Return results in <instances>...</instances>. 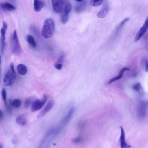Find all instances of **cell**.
<instances>
[{
	"label": "cell",
	"instance_id": "19",
	"mask_svg": "<svg viewBox=\"0 0 148 148\" xmlns=\"http://www.w3.org/2000/svg\"><path fill=\"white\" fill-rule=\"evenodd\" d=\"M132 88L134 90L140 94H143L144 93L143 88L139 82L135 84L133 86Z\"/></svg>",
	"mask_w": 148,
	"mask_h": 148
},
{
	"label": "cell",
	"instance_id": "32",
	"mask_svg": "<svg viewBox=\"0 0 148 148\" xmlns=\"http://www.w3.org/2000/svg\"><path fill=\"white\" fill-rule=\"evenodd\" d=\"M1 56L0 54V75L1 73Z\"/></svg>",
	"mask_w": 148,
	"mask_h": 148
},
{
	"label": "cell",
	"instance_id": "18",
	"mask_svg": "<svg viewBox=\"0 0 148 148\" xmlns=\"http://www.w3.org/2000/svg\"><path fill=\"white\" fill-rule=\"evenodd\" d=\"M17 69L18 73L21 75H25L27 73V68L23 64H18L17 66Z\"/></svg>",
	"mask_w": 148,
	"mask_h": 148
},
{
	"label": "cell",
	"instance_id": "36",
	"mask_svg": "<svg viewBox=\"0 0 148 148\" xmlns=\"http://www.w3.org/2000/svg\"><path fill=\"white\" fill-rule=\"evenodd\" d=\"M2 147H3L2 146V145H1V144H0V148H1Z\"/></svg>",
	"mask_w": 148,
	"mask_h": 148
},
{
	"label": "cell",
	"instance_id": "33",
	"mask_svg": "<svg viewBox=\"0 0 148 148\" xmlns=\"http://www.w3.org/2000/svg\"><path fill=\"white\" fill-rule=\"evenodd\" d=\"M77 1H78V2H81L83 0H76Z\"/></svg>",
	"mask_w": 148,
	"mask_h": 148
},
{
	"label": "cell",
	"instance_id": "13",
	"mask_svg": "<svg viewBox=\"0 0 148 148\" xmlns=\"http://www.w3.org/2000/svg\"><path fill=\"white\" fill-rule=\"evenodd\" d=\"M130 70V69L127 67H124L122 68L120 71L118 75L110 79L108 82L107 84H109L114 82L119 79L122 78L123 73L125 71H128Z\"/></svg>",
	"mask_w": 148,
	"mask_h": 148
},
{
	"label": "cell",
	"instance_id": "2",
	"mask_svg": "<svg viewBox=\"0 0 148 148\" xmlns=\"http://www.w3.org/2000/svg\"><path fill=\"white\" fill-rule=\"evenodd\" d=\"M60 130L57 127L49 130L45 134L40 145V147H47Z\"/></svg>",
	"mask_w": 148,
	"mask_h": 148
},
{
	"label": "cell",
	"instance_id": "10",
	"mask_svg": "<svg viewBox=\"0 0 148 148\" xmlns=\"http://www.w3.org/2000/svg\"><path fill=\"white\" fill-rule=\"evenodd\" d=\"M54 104V102L53 100L49 101L43 109L38 115V118H41L45 115L52 109Z\"/></svg>",
	"mask_w": 148,
	"mask_h": 148
},
{
	"label": "cell",
	"instance_id": "16",
	"mask_svg": "<svg viewBox=\"0 0 148 148\" xmlns=\"http://www.w3.org/2000/svg\"><path fill=\"white\" fill-rule=\"evenodd\" d=\"M109 11V8L107 6L103 8L97 13V17L99 18H103L107 14Z\"/></svg>",
	"mask_w": 148,
	"mask_h": 148
},
{
	"label": "cell",
	"instance_id": "11",
	"mask_svg": "<svg viewBox=\"0 0 148 148\" xmlns=\"http://www.w3.org/2000/svg\"><path fill=\"white\" fill-rule=\"evenodd\" d=\"M121 130V134L120 138L121 147V148H130L131 145L127 143L125 140V133L123 128L121 126H120Z\"/></svg>",
	"mask_w": 148,
	"mask_h": 148
},
{
	"label": "cell",
	"instance_id": "5",
	"mask_svg": "<svg viewBox=\"0 0 148 148\" xmlns=\"http://www.w3.org/2000/svg\"><path fill=\"white\" fill-rule=\"evenodd\" d=\"M47 100V96L45 95L43 96L41 99H35L31 105V110L35 112L40 110L44 105Z\"/></svg>",
	"mask_w": 148,
	"mask_h": 148
},
{
	"label": "cell",
	"instance_id": "15",
	"mask_svg": "<svg viewBox=\"0 0 148 148\" xmlns=\"http://www.w3.org/2000/svg\"><path fill=\"white\" fill-rule=\"evenodd\" d=\"M138 106V114L141 117H144L145 115L146 111V104L145 102H142Z\"/></svg>",
	"mask_w": 148,
	"mask_h": 148
},
{
	"label": "cell",
	"instance_id": "14",
	"mask_svg": "<svg viewBox=\"0 0 148 148\" xmlns=\"http://www.w3.org/2000/svg\"><path fill=\"white\" fill-rule=\"evenodd\" d=\"M44 5L42 0H34V8L36 12L40 11Z\"/></svg>",
	"mask_w": 148,
	"mask_h": 148
},
{
	"label": "cell",
	"instance_id": "28",
	"mask_svg": "<svg viewBox=\"0 0 148 148\" xmlns=\"http://www.w3.org/2000/svg\"><path fill=\"white\" fill-rule=\"evenodd\" d=\"M73 142L75 143H79L82 141V139L79 137L75 138L73 139Z\"/></svg>",
	"mask_w": 148,
	"mask_h": 148
},
{
	"label": "cell",
	"instance_id": "8",
	"mask_svg": "<svg viewBox=\"0 0 148 148\" xmlns=\"http://www.w3.org/2000/svg\"><path fill=\"white\" fill-rule=\"evenodd\" d=\"M148 27V20L147 18L143 25L138 31L135 38L134 41L136 42L138 41L147 30Z\"/></svg>",
	"mask_w": 148,
	"mask_h": 148
},
{
	"label": "cell",
	"instance_id": "25",
	"mask_svg": "<svg viewBox=\"0 0 148 148\" xmlns=\"http://www.w3.org/2000/svg\"><path fill=\"white\" fill-rule=\"evenodd\" d=\"M1 94L3 100L4 101V103L6 107L7 106V102H6V97H7V93L5 89V88H3L2 90Z\"/></svg>",
	"mask_w": 148,
	"mask_h": 148
},
{
	"label": "cell",
	"instance_id": "22",
	"mask_svg": "<svg viewBox=\"0 0 148 148\" xmlns=\"http://www.w3.org/2000/svg\"><path fill=\"white\" fill-rule=\"evenodd\" d=\"M103 0H90V4L92 6H96L100 5Z\"/></svg>",
	"mask_w": 148,
	"mask_h": 148
},
{
	"label": "cell",
	"instance_id": "30",
	"mask_svg": "<svg viewBox=\"0 0 148 148\" xmlns=\"http://www.w3.org/2000/svg\"><path fill=\"white\" fill-rule=\"evenodd\" d=\"M62 64L57 63L55 65V68L58 70L61 69L62 68Z\"/></svg>",
	"mask_w": 148,
	"mask_h": 148
},
{
	"label": "cell",
	"instance_id": "17",
	"mask_svg": "<svg viewBox=\"0 0 148 148\" xmlns=\"http://www.w3.org/2000/svg\"><path fill=\"white\" fill-rule=\"evenodd\" d=\"M16 123L19 125L23 126L27 123V120L25 116L23 115L18 116L16 119Z\"/></svg>",
	"mask_w": 148,
	"mask_h": 148
},
{
	"label": "cell",
	"instance_id": "24",
	"mask_svg": "<svg viewBox=\"0 0 148 148\" xmlns=\"http://www.w3.org/2000/svg\"><path fill=\"white\" fill-rule=\"evenodd\" d=\"M11 104L12 106L15 108H18L21 105V102L19 100L16 99L11 102Z\"/></svg>",
	"mask_w": 148,
	"mask_h": 148
},
{
	"label": "cell",
	"instance_id": "34",
	"mask_svg": "<svg viewBox=\"0 0 148 148\" xmlns=\"http://www.w3.org/2000/svg\"><path fill=\"white\" fill-rule=\"evenodd\" d=\"M8 0L12 1V2H14V0Z\"/></svg>",
	"mask_w": 148,
	"mask_h": 148
},
{
	"label": "cell",
	"instance_id": "29",
	"mask_svg": "<svg viewBox=\"0 0 148 148\" xmlns=\"http://www.w3.org/2000/svg\"><path fill=\"white\" fill-rule=\"evenodd\" d=\"M63 54H62L59 57L58 59V63H57L60 64H62V63L63 62V60L64 59V56Z\"/></svg>",
	"mask_w": 148,
	"mask_h": 148
},
{
	"label": "cell",
	"instance_id": "12",
	"mask_svg": "<svg viewBox=\"0 0 148 148\" xmlns=\"http://www.w3.org/2000/svg\"><path fill=\"white\" fill-rule=\"evenodd\" d=\"M0 8L2 9L8 11H13L15 10L16 7L10 3L5 2L0 3Z\"/></svg>",
	"mask_w": 148,
	"mask_h": 148
},
{
	"label": "cell",
	"instance_id": "6",
	"mask_svg": "<svg viewBox=\"0 0 148 148\" xmlns=\"http://www.w3.org/2000/svg\"><path fill=\"white\" fill-rule=\"evenodd\" d=\"M16 77V73L12 72L10 69L8 70L5 74L3 78V82L6 86L11 85Z\"/></svg>",
	"mask_w": 148,
	"mask_h": 148
},
{
	"label": "cell",
	"instance_id": "23",
	"mask_svg": "<svg viewBox=\"0 0 148 148\" xmlns=\"http://www.w3.org/2000/svg\"><path fill=\"white\" fill-rule=\"evenodd\" d=\"M129 18H125V19H124L119 24V25H118L116 30V32H118L122 28V27H123V25H124V24L128 21L129 20Z\"/></svg>",
	"mask_w": 148,
	"mask_h": 148
},
{
	"label": "cell",
	"instance_id": "35",
	"mask_svg": "<svg viewBox=\"0 0 148 148\" xmlns=\"http://www.w3.org/2000/svg\"><path fill=\"white\" fill-rule=\"evenodd\" d=\"M69 0H64V2H67Z\"/></svg>",
	"mask_w": 148,
	"mask_h": 148
},
{
	"label": "cell",
	"instance_id": "3",
	"mask_svg": "<svg viewBox=\"0 0 148 148\" xmlns=\"http://www.w3.org/2000/svg\"><path fill=\"white\" fill-rule=\"evenodd\" d=\"M10 45L11 52L16 55H19L21 52V49L18 39L16 31L15 30L10 39Z\"/></svg>",
	"mask_w": 148,
	"mask_h": 148
},
{
	"label": "cell",
	"instance_id": "1",
	"mask_svg": "<svg viewBox=\"0 0 148 148\" xmlns=\"http://www.w3.org/2000/svg\"><path fill=\"white\" fill-rule=\"evenodd\" d=\"M55 29L54 23L51 18H47L45 21L41 32L42 35L48 39L53 35Z\"/></svg>",
	"mask_w": 148,
	"mask_h": 148
},
{
	"label": "cell",
	"instance_id": "9",
	"mask_svg": "<svg viewBox=\"0 0 148 148\" xmlns=\"http://www.w3.org/2000/svg\"><path fill=\"white\" fill-rule=\"evenodd\" d=\"M53 9L55 12L59 13L62 10L64 0H51Z\"/></svg>",
	"mask_w": 148,
	"mask_h": 148
},
{
	"label": "cell",
	"instance_id": "20",
	"mask_svg": "<svg viewBox=\"0 0 148 148\" xmlns=\"http://www.w3.org/2000/svg\"><path fill=\"white\" fill-rule=\"evenodd\" d=\"M35 99V97L34 96H31L28 97L25 101V107L26 108L29 107L31 105L33 101Z\"/></svg>",
	"mask_w": 148,
	"mask_h": 148
},
{
	"label": "cell",
	"instance_id": "31",
	"mask_svg": "<svg viewBox=\"0 0 148 148\" xmlns=\"http://www.w3.org/2000/svg\"><path fill=\"white\" fill-rule=\"evenodd\" d=\"M3 114L2 111L0 110V120H1L3 117Z\"/></svg>",
	"mask_w": 148,
	"mask_h": 148
},
{
	"label": "cell",
	"instance_id": "26",
	"mask_svg": "<svg viewBox=\"0 0 148 148\" xmlns=\"http://www.w3.org/2000/svg\"><path fill=\"white\" fill-rule=\"evenodd\" d=\"M85 4L84 3H80L77 5L76 7L75 10L76 11L79 12L83 10L85 7Z\"/></svg>",
	"mask_w": 148,
	"mask_h": 148
},
{
	"label": "cell",
	"instance_id": "21",
	"mask_svg": "<svg viewBox=\"0 0 148 148\" xmlns=\"http://www.w3.org/2000/svg\"><path fill=\"white\" fill-rule=\"evenodd\" d=\"M27 41L29 44L32 47L35 48L36 44L33 37L31 35H28L26 38Z\"/></svg>",
	"mask_w": 148,
	"mask_h": 148
},
{
	"label": "cell",
	"instance_id": "7",
	"mask_svg": "<svg viewBox=\"0 0 148 148\" xmlns=\"http://www.w3.org/2000/svg\"><path fill=\"white\" fill-rule=\"evenodd\" d=\"M72 9L71 5L70 3H67L62 10L61 15V21L63 24H65L68 21L69 14Z\"/></svg>",
	"mask_w": 148,
	"mask_h": 148
},
{
	"label": "cell",
	"instance_id": "4",
	"mask_svg": "<svg viewBox=\"0 0 148 148\" xmlns=\"http://www.w3.org/2000/svg\"><path fill=\"white\" fill-rule=\"evenodd\" d=\"M7 28V25L5 21H3L0 30V49L1 53L4 52L5 45V35Z\"/></svg>",
	"mask_w": 148,
	"mask_h": 148
},
{
	"label": "cell",
	"instance_id": "27",
	"mask_svg": "<svg viewBox=\"0 0 148 148\" xmlns=\"http://www.w3.org/2000/svg\"><path fill=\"white\" fill-rule=\"evenodd\" d=\"M143 64L144 65V69L146 72H148V62L146 59H144L143 60Z\"/></svg>",
	"mask_w": 148,
	"mask_h": 148
}]
</instances>
